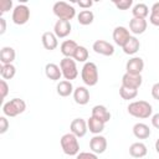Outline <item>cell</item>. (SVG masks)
Listing matches in <instances>:
<instances>
[{
  "instance_id": "obj_5",
  "label": "cell",
  "mask_w": 159,
  "mask_h": 159,
  "mask_svg": "<svg viewBox=\"0 0 159 159\" xmlns=\"http://www.w3.org/2000/svg\"><path fill=\"white\" fill-rule=\"evenodd\" d=\"M53 14L58 17V20H72L76 16V10L72 5H70L66 1H57L52 6Z\"/></svg>"
},
{
  "instance_id": "obj_36",
  "label": "cell",
  "mask_w": 159,
  "mask_h": 159,
  "mask_svg": "<svg viewBox=\"0 0 159 159\" xmlns=\"http://www.w3.org/2000/svg\"><path fill=\"white\" fill-rule=\"evenodd\" d=\"M0 91H1V98L4 99L9 93V84H7L6 80H1L0 81Z\"/></svg>"
},
{
  "instance_id": "obj_37",
  "label": "cell",
  "mask_w": 159,
  "mask_h": 159,
  "mask_svg": "<svg viewBox=\"0 0 159 159\" xmlns=\"http://www.w3.org/2000/svg\"><path fill=\"white\" fill-rule=\"evenodd\" d=\"M7 129H9V120L2 116L0 117V134L6 133Z\"/></svg>"
},
{
  "instance_id": "obj_32",
  "label": "cell",
  "mask_w": 159,
  "mask_h": 159,
  "mask_svg": "<svg viewBox=\"0 0 159 159\" xmlns=\"http://www.w3.org/2000/svg\"><path fill=\"white\" fill-rule=\"evenodd\" d=\"M149 21L154 26H159V1L154 2L152 9H150V15H149Z\"/></svg>"
},
{
  "instance_id": "obj_18",
  "label": "cell",
  "mask_w": 159,
  "mask_h": 159,
  "mask_svg": "<svg viewBox=\"0 0 159 159\" xmlns=\"http://www.w3.org/2000/svg\"><path fill=\"white\" fill-rule=\"evenodd\" d=\"M92 117L102 120L103 123H107L109 122L111 119V112L107 109L106 106H102V104H97L92 108Z\"/></svg>"
},
{
  "instance_id": "obj_21",
  "label": "cell",
  "mask_w": 159,
  "mask_h": 159,
  "mask_svg": "<svg viewBox=\"0 0 159 159\" xmlns=\"http://www.w3.org/2000/svg\"><path fill=\"white\" fill-rule=\"evenodd\" d=\"M77 47H78V45L76 43V41H73V40H65L61 43L60 48H61V53L65 57H73Z\"/></svg>"
},
{
  "instance_id": "obj_33",
  "label": "cell",
  "mask_w": 159,
  "mask_h": 159,
  "mask_svg": "<svg viewBox=\"0 0 159 159\" xmlns=\"http://www.w3.org/2000/svg\"><path fill=\"white\" fill-rule=\"evenodd\" d=\"M113 4L119 10H128L133 5V0H119V1L116 0V1H113Z\"/></svg>"
},
{
  "instance_id": "obj_13",
  "label": "cell",
  "mask_w": 159,
  "mask_h": 159,
  "mask_svg": "<svg viewBox=\"0 0 159 159\" xmlns=\"http://www.w3.org/2000/svg\"><path fill=\"white\" fill-rule=\"evenodd\" d=\"M130 37V34H129V30L124 26H117L114 30H113V40L116 42V45L123 47L125 45V42L129 40Z\"/></svg>"
},
{
  "instance_id": "obj_35",
  "label": "cell",
  "mask_w": 159,
  "mask_h": 159,
  "mask_svg": "<svg viewBox=\"0 0 159 159\" xmlns=\"http://www.w3.org/2000/svg\"><path fill=\"white\" fill-rule=\"evenodd\" d=\"M76 159H98V157L93 152H81L77 154Z\"/></svg>"
},
{
  "instance_id": "obj_11",
  "label": "cell",
  "mask_w": 159,
  "mask_h": 159,
  "mask_svg": "<svg viewBox=\"0 0 159 159\" xmlns=\"http://www.w3.org/2000/svg\"><path fill=\"white\" fill-rule=\"evenodd\" d=\"M72 25L67 20H57L55 26H53V34L57 36V39H63L67 37L71 34Z\"/></svg>"
},
{
  "instance_id": "obj_4",
  "label": "cell",
  "mask_w": 159,
  "mask_h": 159,
  "mask_svg": "<svg viewBox=\"0 0 159 159\" xmlns=\"http://www.w3.org/2000/svg\"><path fill=\"white\" fill-rule=\"evenodd\" d=\"M26 109V103L21 98H12L4 103L2 106V113L6 117H16L21 113H24Z\"/></svg>"
},
{
  "instance_id": "obj_14",
  "label": "cell",
  "mask_w": 159,
  "mask_h": 159,
  "mask_svg": "<svg viewBox=\"0 0 159 159\" xmlns=\"http://www.w3.org/2000/svg\"><path fill=\"white\" fill-rule=\"evenodd\" d=\"M144 68V61L142 57H132L128 60L125 65V70L132 75H140Z\"/></svg>"
},
{
  "instance_id": "obj_9",
  "label": "cell",
  "mask_w": 159,
  "mask_h": 159,
  "mask_svg": "<svg viewBox=\"0 0 159 159\" xmlns=\"http://www.w3.org/2000/svg\"><path fill=\"white\" fill-rule=\"evenodd\" d=\"M89 149L94 154H102V153H104L106 149H107V139L103 135L96 134L89 140Z\"/></svg>"
},
{
  "instance_id": "obj_2",
  "label": "cell",
  "mask_w": 159,
  "mask_h": 159,
  "mask_svg": "<svg viewBox=\"0 0 159 159\" xmlns=\"http://www.w3.org/2000/svg\"><path fill=\"white\" fill-rule=\"evenodd\" d=\"M60 144L61 148L63 150V153L66 155H77L80 153V143H78V138L73 134V133H66L61 137L60 139Z\"/></svg>"
},
{
  "instance_id": "obj_7",
  "label": "cell",
  "mask_w": 159,
  "mask_h": 159,
  "mask_svg": "<svg viewBox=\"0 0 159 159\" xmlns=\"http://www.w3.org/2000/svg\"><path fill=\"white\" fill-rule=\"evenodd\" d=\"M12 22L16 25H25L30 19V9L25 4H19L12 10Z\"/></svg>"
},
{
  "instance_id": "obj_20",
  "label": "cell",
  "mask_w": 159,
  "mask_h": 159,
  "mask_svg": "<svg viewBox=\"0 0 159 159\" xmlns=\"http://www.w3.org/2000/svg\"><path fill=\"white\" fill-rule=\"evenodd\" d=\"M16 57V52L12 47L10 46H5L1 48L0 51V61H1V65H10L12 63V61L15 60Z\"/></svg>"
},
{
  "instance_id": "obj_25",
  "label": "cell",
  "mask_w": 159,
  "mask_h": 159,
  "mask_svg": "<svg viewBox=\"0 0 159 159\" xmlns=\"http://www.w3.org/2000/svg\"><path fill=\"white\" fill-rule=\"evenodd\" d=\"M56 89H57V94L60 96V97H68L71 93H73V86H72V82L71 81H67V80H65V81H60L58 83H57V87H56Z\"/></svg>"
},
{
  "instance_id": "obj_42",
  "label": "cell",
  "mask_w": 159,
  "mask_h": 159,
  "mask_svg": "<svg viewBox=\"0 0 159 159\" xmlns=\"http://www.w3.org/2000/svg\"><path fill=\"white\" fill-rule=\"evenodd\" d=\"M155 150H157V153L159 154V138H158L157 142H155Z\"/></svg>"
},
{
  "instance_id": "obj_39",
  "label": "cell",
  "mask_w": 159,
  "mask_h": 159,
  "mask_svg": "<svg viewBox=\"0 0 159 159\" xmlns=\"http://www.w3.org/2000/svg\"><path fill=\"white\" fill-rule=\"evenodd\" d=\"M77 4H78V6H80V7H82V9H84V10H88V9L93 5V1H91V0H86V1L80 0Z\"/></svg>"
},
{
  "instance_id": "obj_34",
  "label": "cell",
  "mask_w": 159,
  "mask_h": 159,
  "mask_svg": "<svg viewBox=\"0 0 159 159\" xmlns=\"http://www.w3.org/2000/svg\"><path fill=\"white\" fill-rule=\"evenodd\" d=\"M12 7V1L11 0H0V14H5Z\"/></svg>"
},
{
  "instance_id": "obj_28",
  "label": "cell",
  "mask_w": 159,
  "mask_h": 159,
  "mask_svg": "<svg viewBox=\"0 0 159 159\" xmlns=\"http://www.w3.org/2000/svg\"><path fill=\"white\" fill-rule=\"evenodd\" d=\"M94 20V14L91 11V10H82L80 11V14L77 15V21L83 25V26H87V25H91Z\"/></svg>"
},
{
  "instance_id": "obj_3",
  "label": "cell",
  "mask_w": 159,
  "mask_h": 159,
  "mask_svg": "<svg viewBox=\"0 0 159 159\" xmlns=\"http://www.w3.org/2000/svg\"><path fill=\"white\" fill-rule=\"evenodd\" d=\"M98 68H97V65L94 62H86L82 67V71H81V78L83 81V83L86 86H96L97 82H98Z\"/></svg>"
},
{
  "instance_id": "obj_27",
  "label": "cell",
  "mask_w": 159,
  "mask_h": 159,
  "mask_svg": "<svg viewBox=\"0 0 159 159\" xmlns=\"http://www.w3.org/2000/svg\"><path fill=\"white\" fill-rule=\"evenodd\" d=\"M132 14H133V17H137V19H145L148 15H149V9L145 4L143 2H138L133 6L132 9Z\"/></svg>"
},
{
  "instance_id": "obj_41",
  "label": "cell",
  "mask_w": 159,
  "mask_h": 159,
  "mask_svg": "<svg viewBox=\"0 0 159 159\" xmlns=\"http://www.w3.org/2000/svg\"><path fill=\"white\" fill-rule=\"evenodd\" d=\"M0 34L2 35V34H5V31H6V21H5V19L4 17H0Z\"/></svg>"
},
{
  "instance_id": "obj_24",
  "label": "cell",
  "mask_w": 159,
  "mask_h": 159,
  "mask_svg": "<svg viewBox=\"0 0 159 159\" xmlns=\"http://www.w3.org/2000/svg\"><path fill=\"white\" fill-rule=\"evenodd\" d=\"M139 47H140L139 40H138L135 36H130L129 40L125 42V45H124L122 48H123V52H124L125 55H134V53L138 52Z\"/></svg>"
},
{
  "instance_id": "obj_16",
  "label": "cell",
  "mask_w": 159,
  "mask_h": 159,
  "mask_svg": "<svg viewBox=\"0 0 159 159\" xmlns=\"http://www.w3.org/2000/svg\"><path fill=\"white\" fill-rule=\"evenodd\" d=\"M147 26H148V22H147L145 19L133 17L129 21V31L133 32L134 35H142V34H144V31L147 30Z\"/></svg>"
},
{
  "instance_id": "obj_12",
  "label": "cell",
  "mask_w": 159,
  "mask_h": 159,
  "mask_svg": "<svg viewBox=\"0 0 159 159\" xmlns=\"http://www.w3.org/2000/svg\"><path fill=\"white\" fill-rule=\"evenodd\" d=\"M142 82H143L142 75H132V73L125 72L122 77V86L128 87V88L138 89L142 86Z\"/></svg>"
},
{
  "instance_id": "obj_17",
  "label": "cell",
  "mask_w": 159,
  "mask_h": 159,
  "mask_svg": "<svg viewBox=\"0 0 159 159\" xmlns=\"http://www.w3.org/2000/svg\"><path fill=\"white\" fill-rule=\"evenodd\" d=\"M41 41H42V45L46 50L48 51H52L55 50L57 46H58V40H57V36L51 32V31H46L42 34V37H41Z\"/></svg>"
},
{
  "instance_id": "obj_30",
  "label": "cell",
  "mask_w": 159,
  "mask_h": 159,
  "mask_svg": "<svg viewBox=\"0 0 159 159\" xmlns=\"http://www.w3.org/2000/svg\"><path fill=\"white\" fill-rule=\"evenodd\" d=\"M137 94H138V89L128 88V87H124V86H120V88H119V96L125 101L134 99L137 97Z\"/></svg>"
},
{
  "instance_id": "obj_22",
  "label": "cell",
  "mask_w": 159,
  "mask_h": 159,
  "mask_svg": "<svg viewBox=\"0 0 159 159\" xmlns=\"http://www.w3.org/2000/svg\"><path fill=\"white\" fill-rule=\"evenodd\" d=\"M150 129L145 123H135L133 125V134L138 139H147L150 135Z\"/></svg>"
},
{
  "instance_id": "obj_8",
  "label": "cell",
  "mask_w": 159,
  "mask_h": 159,
  "mask_svg": "<svg viewBox=\"0 0 159 159\" xmlns=\"http://www.w3.org/2000/svg\"><path fill=\"white\" fill-rule=\"evenodd\" d=\"M92 48L96 53L98 55H103V56H112L114 53V46L104 40H97L93 42Z\"/></svg>"
},
{
  "instance_id": "obj_10",
  "label": "cell",
  "mask_w": 159,
  "mask_h": 159,
  "mask_svg": "<svg viewBox=\"0 0 159 159\" xmlns=\"http://www.w3.org/2000/svg\"><path fill=\"white\" fill-rule=\"evenodd\" d=\"M70 129H71V133H73L77 138H82L86 135V133L88 130V125L84 119L75 118L70 124Z\"/></svg>"
},
{
  "instance_id": "obj_26",
  "label": "cell",
  "mask_w": 159,
  "mask_h": 159,
  "mask_svg": "<svg viewBox=\"0 0 159 159\" xmlns=\"http://www.w3.org/2000/svg\"><path fill=\"white\" fill-rule=\"evenodd\" d=\"M104 124H106V123H103L102 120H99V119H97V118H94V117H92V116H91V117L88 118V120H87L88 129H89V132L93 133L94 135L103 132Z\"/></svg>"
},
{
  "instance_id": "obj_19",
  "label": "cell",
  "mask_w": 159,
  "mask_h": 159,
  "mask_svg": "<svg viewBox=\"0 0 159 159\" xmlns=\"http://www.w3.org/2000/svg\"><path fill=\"white\" fill-rule=\"evenodd\" d=\"M45 75L51 81H58L62 76V72L60 66H57L56 63H47L45 66Z\"/></svg>"
},
{
  "instance_id": "obj_40",
  "label": "cell",
  "mask_w": 159,
  "mask_h": 159,
  "mask_svg": "<svg viewBox=\"0 0 159 159\" xmlns=\"http://www.w3.org/2000/svg\"><path fill=\"white\" fill-rule=\"evenodd\" d=\"M152 124L154 128L159 129V113H155L153 117H152Z\"/></svg>"
},
{
  "instance_id": "obj_31",
  "label": "cell",
  "mask_w": 159,
  "mask_h": 159,
  "mask_svg": "<svg viewBox=\"0 0 159 159\" xmlns=\"http://www.w3.org/2000/svg\"><path fill=\"white\" fill-rule=\"evenodd\" d=\"M88 56H89L88 50L84 46H78L76 52H75V55H73V58L77 62H84L86 63V61L88 60Z\"/></svg>"
},
{
  "instance_id": "obj_15",
  "label": "cell",
  "mask_w": 159,
  "mask_h": 159,
  "mask_svg": "<svg viewBox=\"0 0 159 159\" xmlns=\"http://www.w3.org/2000/svg\"><path fill=\"white\" fill-rule=\"evenodd\" d=\"M73 99L80 106L87 104L89 102V91L86 87H83V86H78L73 91Z\"/></svg>"
},
{
  "instance_id": "obj_6",
  "label": "cell",
  "mask_w": 159,
  "mask_h": 159,
  "mask_svg": "<svg viewBox=\"0 0 159 159\" xmlns=\"http://www.w3.org/2000/svg\"><path fill=\"white\" fill-rule=\"evenodd\" d=\"M60 68L62 72V76L67 81H72L77 78L78 76V70L76 66V61L72 60L71 57H63L60 62Z\"/></svg>"
},
{
  "instance_id": "obj_38",
  "label": "cell",
  "mask_w": 159,
  "mask_h": 159,
  "mask_svg": "<svg viewBox=\"0 0 159 159\" xmlns=\"http://www.w3.org/2000/svg\"><path fill=\"white\" fill-rule=\"evenodd\" d=\"M152 96L154 99L159 101V82H157L152 86Z\"/></svg>"
},
{
  "instance_id": "obj_1",
  "label": "cell",
  "mask_w": 159,
  "mask_h": 159,
  "mask_svg": "<svg viewBox=\"0 0 159 159\" xmlns=\"http://www.w3.org/2000/svg\"><path fill=\"white\" fill-rule=\"evenodd\" d=\"M128 113L135 118L144 119L149 118L153 113V107L149 102L147 101H134L128 104Z\"/></svg>"
},
{
  "instance_id": "obj_23",
  "label": "cell",
  "mask_w": 159,
  "mask_h": 159,
  "mask_svg": "<svg viewBox=\"0 0 159 159\" xmlns=\"http://www.w3.org/2000/svg\"><path fill=\"white\" fill-rule=\"evenodd\" d=\"M147 153H148V149L144 143L135 142L129 147V154L133 158H143L147 155Z\"/></svg>"
},
{
  "instance_id": "obj_29",
  "label": "cell",
  "mask_w": 159,
  "mask_h": 159,
  "mask_svg": "<svg viewBox=\"0 0 159 159\" xmlns=\"http://www.w3.org/2000/svg\"><path fill=\"white\" fill-rule=\"evenodd\" d=\"M15 73H16V67L12 63H10V65H1L0 75H1L2 80H11V78H14Z\"/></svg>"
}]
</instances>
